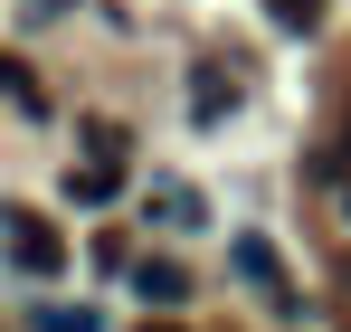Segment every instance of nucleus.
<instances>
[{
    "instance_id": "nucleus-8",
    "label": "nucleus",
    "mask_w": 351,
    "mask_h": 332,
    "mask_svg": "<svg viewBox=\"0 0 351 332\" xmlns=\"http://www.w3.org/2000/svg\"><path fill=\"white\" fill-rule=\"evenodd\" d=\"M276 19H285V29H313V19H323V0H276Z\"/></svg>"
},
{
    "instance_id": "nucleus-9",
    "label": "nucleus",
    "mask_w": 351,
    "mask_h": 332,
    "mask_svg": "<svg viewBox=\"0 0 351 332\" xmlns=\"http://www.w3.org/2000/svg\"><path fill=\"white\" fill-rule=\"evenodd\" d=\"M38 332H95V313H38Z\"/></svg>"
},
{
    "instance_id": "nucleus-4",
    "label": "nucleus",
    "mask_w": 351,
    "mask_h": 332,
    "mask_svg": "<svg viewBox=\"0 0 351 332\" xmlns=\"http://www.w3.org/2000/svg\"><path fill=\"white\" fill-rule=\"evenodd\" d=\"M152 219H162V228H199V190L162 180V190H152Z\"/></svg>"
},
{
    "instance_id": "nucleus-1",
    "label": "nucleus",
    "mask_w": 351,
    "mask_h": 332,
    "mask_svg": "<svg viewBox=\"0 0 351 332\" xmlns=\"http://www.w3.org/2000/svg\"><path fill=\"white\" fill-rule=\"evenodd\" d=\"M10 257H19L29 276H58V266H66V237L48 219H19V209H10Z\"/></svg>"
},
{
    "instance_id": "nucleus-13",
    "label": "nucleus",
    "mask_w": 351,
    "mask_h": 332,
    "mask_svg": "<svg viewBox=\"0 0 351 332\" xmlns=\"http://www.w3.org/2000/svg\"><path fill=\"white\" fill-rule=\"evenodd\" d=\"M342 219H351V190H342Z\"/></svg>"
},
{
    "instance_id": "nucleus-10",
    "label": "nucleus",
    "mask_w": 351,
    "mask_h": 332,
    "mask_svg": "<svg viewBox=\"0 0 351 332\" xmlns=\"http://www.w3.org/2000/svg\"><path fill=\"white\" fill-rule=\"evenodd\" d=\"M29 10H38V19H58V10H66V0H29Z\"/></svg>"
},
{
    "instance_id": "nucleus-6",
    "label": "nucleus",
    "mask_w": 351,
    "mask_h": 332,
    "mask_svg": "<svg viewBox=\"0 0 351 332\" xmlns=\"http://www.w3.org/2000/svg\"><path fill=\"white\" fill-rule=\"evenodd\" d=\"M95 266H105V276H133V266H143V257H133V247H123V228H105V237H95Z\"/></svg>"
},
{
    "instance_id": "nucleus-2",
    "label": "nucleus",
    "mask_w": 351,
    "mask_h": 332,
    "mask_svg": "<svg viewBox=\"0 0 351 332\" xmlns=\"http://www.w3.org/2000/svg\"><path fill=\"white\" fill-rule=\"evenodd\" d=\"M237 276H247V285H266L276 304H294V294H285V257H276L266 237H237Z\"/></svg>"
},
{
    "instance_id": "nucleus-5",
    "label": "nucleus",
    "mask_w": 351,
    "mask_h": 332,
    "mask_svg": "<svg viewBox=\"0 0 351 332\" xmlns=\"http://www.w3.org/2000/svg\"><path fill=\"white\" fill-rule=\"evenodd\" d=\"M123 143H133L123 123H86V152H95V171H123Z\"/></svg>"
},
{
    "instance_id": "nucleus-3",
    "label": "nucleus",
    "mask_w": 351,
    "mask_h": 332,
    "mask_svg": "<svg viewBox=\"0 0 351 332\" xmlns=\"http://www.w3.org/2000/svg\"><path fill=\"white\" fill-rule=\"evenodd\" d=\"M133 285H143V294H152V304H162V313H171L180 294H190V276H180L171 257H143V266H133Z\"/></svg>"
},
{
    "instance_id": "nucleus-12",
    "label": "nucleus",
    "mask_w": 351,
    "mask_h": 332,
    "mask_svg": "<svg viewBox=\"0 0 351 332\" xmlns=\"http://www.w3.org/2000/svg\"><path fill=\"white\" fill-rule=\"evenodd\" d=\"M143 332H180V323H143Z\"/></svg>"
},
{
    "instance_id": "nucleus-11",
    "label": "nucleus",
    "mask_w": 351,
    "mask_h": 332,
    "mask_svg": "<svg viewBox=\"0 0 351 332\" xmlns=\"http://www.w3.org/2000/svg\"><path fill=\"white\" fill-rule=\"evenodd\" d=\"M342 180H351V133H342Z\"/></svg>"
},
{
    "instance_id": "nucleus-7",
    "label": "nucleus",
    "mask_w": 351,
    "mask_h": 332,
    "mask_svg": "<svg viewBox=\"0 0 351 332\" xmlns=\"http://www.w3.org/2000/svg\"><path fill=\"white\" fill-rule=\"evenodd\" d=\"M0 95H19V105H38V86H29V67H19V57H0Z\"/></svg>"
}]
</instances>
